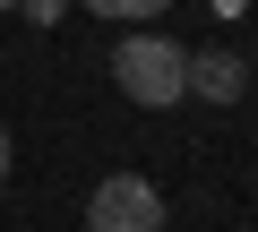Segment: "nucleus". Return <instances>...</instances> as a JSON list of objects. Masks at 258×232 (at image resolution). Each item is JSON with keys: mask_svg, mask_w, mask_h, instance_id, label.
<instances>
[{"mask_svg": "<svg viewBox=\"0 0 258 232\" xmlns=\"http://www.w3.org/2000/svg\"><path fill=\"white\" fill-rule=\"evenodd\" d=\"M103 69H112V86H120L129 103H147V112H172V103L189 95V52H181L172 35H155V26H129Z\"/></svg>", "mask_w": 258, "mask_h": 232, "instance_id": "f257e3e1", "label": "nucleus"}, {"mask_svg": "<svg viewBox=\"0 0 258 232\" xmlns=\"http://www.w3.org/2000/svg\"><path fill=\"white\" fill-rule=\"evenodd\" d=\"M86 232H164V189L147 172H103L86 189Z\"/></svg>", "mask_w": 258, "mask_h": 232, "instance_id": "f03ea898", "label": "nucleus"}, {"mask_svg": "<svg viewBox=\"0 0 258 232\" xmlns=\"http://www.w3.org/2000/svg\"><path fill=\"white\" fill-rule=\"evenodd\" d=\"M189 95H198V103H241V95H249V60H241L232 43L189 52Z\"/></svg>", "mask_w": 258, "mask_h": 232, "instance_id": "7ed1b4c3", "label": "nucleus"}, {"mask_svg": "<svg viewBox=\"0 0 258 232\" xmlns=\"http://www.w3.org/2000/svg\"><path fill=\"white\" fill-rule=\"evenodd\" d=\"M69 9H95V18H112V26H155L172 0H69Z\"/></svg>", "mask_w": 258, "mask_h": 232, "instance_id": "20e7f679", "label": "nucleus"}, {"mask_svg": "<svg viewBox=\"0 0 258 232\" xmlns=\"http://www.w3.org/2000/svg\"><path fill=\"white\" fill-rule=\"evenodd\" d=\"M18 9H26L35 26H60V18H69V0H18Z\"/></svg>", "mask_w": 258, "mask_h": 232, "instance_id": "39448f33", "label": "nucleus"}, {"mask_svg": "<svg viewBox=\"0 0 258 232\" xmlns=\"http://www.w3.org/2000/svg\"><path fill=\"white\" fill-rule=\"evenodd\" d=\"M207 9H215V18H241V9H249V0H207Z\"/></svg>", "mask_w": 258, "mask_h": 232, "instance_id": "423d86ee", "label": "nucleus"}, {"mask_svg": "<svg viewBox=\"0 0 258 232\" xmlns=\"http://www.w3.org/2000/svg\"><path fill=\"white\" fill-rule=\"evenodd\" d=\"M0 181H9V121H0Z\"/></svg>", "mask_w": 258, "mask_h": 232, "instance_id": "0eeeda50", "label": "nucleus"}, {"mask_svg": "<svg viewBox=\"0 0 258 232\" xmlns=\"http://www.w3.org/2000/svg\"><path fill=\"white\" fill-rule=\"evenodd\" d=\"M9 9H18V0H0V18H9Z\"/></svg>", "mask_w": 258, "mask_h": 232, "instance_id": "6e6552de", "label": "nucleus"}, {"mask_svg": "<svg viewBox=\"0 0 258 232\" xmlns=\"http://www.w3.org/2000/svg\"><path fill=\"white\" fill-rule=\"evenodd\" d=\"M164 232H172V223H164Z\"/></svg>", "mask_w": 258, "mask_h": 232, "instance_id": "1a4fd4ad", "label": "nucleus"}]
</instances>
